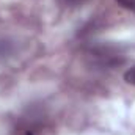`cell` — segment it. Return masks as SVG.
I'll return each instance as SVG.
<instances>
[{
  "label": "cell",
  "mask_w": 135,
  "mask_h": 135,
  "mask_svg": "<svg viewBox=\"0 0 135 135\" xmlns=\"http://www.w3.org/2000/svg\"><path fill=\"white\" fill-rule=\"evenodd\" d=\"M13 49H14L13 42H9L8 39H0V60L8 57V55H11Z\"/></svg>",
  "instance_id": "cell-1"
},
{
  "label": "cell",
  "mask_w": 135,
  "mask_h": 135,
  "mask_svg": "<svg viewBox=\"0 0 135 135\" xmlns=\"http://www.w3.org/2000/svg\"><path fill=\"white\" fill-rule=\"evenodd\" d=\"M124 80H126V83L135 86V65L124 72Z\"/></svg>",
  "instance_id": "cell-2"
},
{
  "label": "cell",
  "mask_w": 135,
  "mask_h": 135,
  "mask_svg": "<svg viewBox=\"0 0 135 135\" xmlns=\"http://www.w3.org/2000/svg\"><path fill=\"white\" fill-rule=\"evenodd\" d=\"M116 3L121 5L123 8H126V9L135 13V0H116Z\"/></svg>",
  "instance_id": "cell-3"
},
{
  "label": "cell",
  "mask_w": 135,
  "mask_h": 135,
  "mask_svg": "<svg viewBox=\"0 0 135 135\" xmlns=\"http://www.w3.org/2000/svg\"><path fill=\"white\" fill-rule=\"evenodd\" d=\"M85 2H88V0H61V3L66 5V6H80Z\"/></svg>",
  "instance_id": "cell-4"
},
{
  "label": "cell",
  "mask_w": 135,
  "mask_h": 135,
  "mask_svg": "<svg viewBox=\"0 0 135 135\" xmlns=\"http://www.w3.org/2000/svg\"><path fill=\"white\" fill-rule=\"evenodd\" d=\"M25 135H33V134H32V132H27V134H25Z\"/></svg>",
  "instance_id": "cell-5"
}]
</instances>
